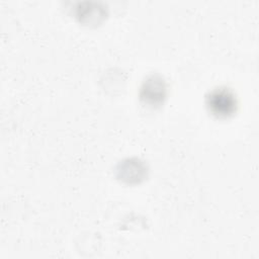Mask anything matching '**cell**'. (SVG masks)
I'll return each mask as SVG.
<instances>
[{
    "mask_svg": "<svg viewBox=\"0 0 259 259\" xmlns=\"http://www.w3.org/2000/svg\"><path fill=\"white\" fill-rule=\"evenodd\" d=\"M207 110L218 118L232 116L238 108V99L235 92L226 86L211 89L205 96Z\"/></svg>",
    "mask_w": 259,
    "mask_h": 259,
    "instance_id": "obj_1",
    "label": "cell"
},
{
    "mask_svg": "<svg viewBox=\"0 0 259 259\" xmlns=\"http://www.w3.org/2000/svg\"><path fill=\"white\" fill-rule=\"evenodd\" d=\"M168 87L166 80L159 74L154 73L148 75L143 81L139 96L140 100L147 106H161L167 97Z\"/></svg>",
    "mask_w": 259,
    "mask_h": 259,
    "instance_id": "obj_2",
    "label": "cell"
},
{
    "mask_svg": "<svg viewBox=\"0 0 259 259\" xmlns=\"http://www.w3.org/2000/svg\"><path fill=\"white\" fill-rule=\"evenodd\" d=\"M115 172L116 177L125 183H139L146 177L147 167L138 158H127L117 164Z\"/></svg>",
    "mask_w": 259,
    "mask_h": 259,
    "instance_id": "obj_3",
    "label": "cell"
},
{
    "mask_svg": "<svg viewBox=\"0 0 259 259\" xmlns=\"http://www.w3.org/2000/svg\"><path fill=\"white\" fill-rule=\"evenodd\" d=\"M77 17L79 20L86 24H94L98 23L104 16L103 8H92L89 3V7H83L81 5L80 8H77Z\"/></svg>",
    "mask_w": 259,
    "mask_h": 259,
    "instance_id": "obj_4",
    "label": "cell"
}]
</instances>
